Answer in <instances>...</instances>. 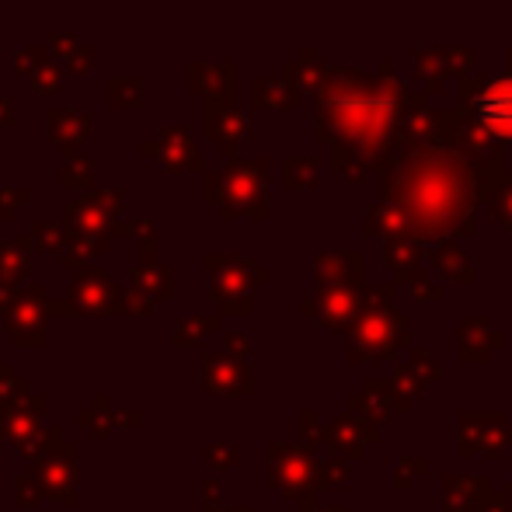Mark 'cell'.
<instances>
[{
    "instance_id": "277c9868",
    "label": "cell",
    "mask_w": 512,
    "mask_h": 512,
    "mask_svg": "<svg viewBox=\"0 0 512 512\" xmlns=\"http://www.w3.org/2000/svg\"><path fill=\"white\" fill-rule=\"evenodd\" d=\"M206 269H209V293L220 304V314L230 317H248L251 293H255V286H262L269 279V272L251 262V258H227V255H216V251L206 255Z\"/></svg>"
},
{
    "instance_id": "4316f807",
    "label": "cell",
    "mask_w": 512,
    "mask_h": 512,
    "mask_svg": "<svg viewBox=\"0 0 512 512\" xmlns=\"http://www.w3.org/2000/svg\"><path fill=\"white\" fill-rule=\"evenodd\" d=\"M363 230H366V234H373V237H387V241H398V237H411L408 216L401 213L398 206L384 203V199H380V203L373 206V209H366Z\"/></svg>"
},
{
    "instance_id": "ee69618b",
    "label": "cell",
    "mask_w": 512,
    "mask_h": 512,
    "mask_svg": "<svg viewBox=\"0 0 512 512\" xmlns=\"http://www.w3.org/2000/svg\"><path fill=\"white\" fill-rule=\"evenodd\" d=\"M492 213H495V220L499 223H506V227L512 230V175L506 178V182L499 185V192L492 196Z\"/></svg>"
},
{
    "instance_id": "ffe728a7",
    "label": "cell",
    "mask_w": 512,
    "mask_h": 512,
    "mask_svg": "<svg viewBox=\"0 0 512 512\" xmlns=\"http://www.w3.org/2000/svg\"><path fill=\"white\" fill-rule=\"evenodd\" d=\"M373 439H377V425L366 422V418L345 415L328 425V446L335 453H345V457H363L366 443H373Z\"/></svg>"
},
{
    "instance_id": "836d02e7",
    "label": "cell",
    "mask_w": 512,
    "mask_h": 512,
    "mask_svg": "<svg viewBox=\"0 0 512 512\" xmlns=\"http://www.w3.org/2000/svg\"><path fill=\"white\" fill-rule=\"evenodd\" d=\"M77 422L84 425L88 432H95L98 439H105L108 432L119 425V415L112 411V405H108L105 394H95V401H91V408H84L81 415H77Z\"/></svg>"
},
{
    "instance_id": "ba28073f",
    "label": "cell",
    "mask_w": 512,
    "mask_h": 512,
    "mask_svg": "<svg viewBox=\"0 0 512 512\" xmlns=\"http://www.w3.org/2000/svg\"><path fill=\"white\" fill-rule=\"evenodd\" d=\"M460 98H464V108L495 136L499 143L512 140V77H502V81H471L464 77L460 81Z\"/></svg>"
},
{
    "instance_id": "d6986e66",
    "label": "cell",
    "mask_w": 512,
    "mask_h": 512,
    "mask_svg": "<svg viewBox=\"0 0 512 512\" xmlns=\"http://www.w3.org/2000/svg\"><path fill=\"white\" fill-rule=\"evenodd\" d=\"M189 88L206 102H234V63H192Z\"/></svg>"
},
{
    "instance_id": "2e32d148",
    "label": "cell",
    "mask_w": 512,
    "mask_h": 512,
    "mask_svg": "<svg viewBox=\"0 0 512 512\" xmlns=\"http://www.w3.org/2000/svg\"><path fill=\"white\" fill-rule=\"evenodd\" d=\"M203 380L213 394H251V370L230 352H206Z\"/></svg>"
},
{
    "instance_id": "d4e9b609",
    "label": "cell",
    "mask_w": 512,
    "mask_h": 512,
    "mask_svg": "<svg viewBox=\"0 0 512 512\" xmlns=\"http://www.w3.org/2000/svg\"><path fill=\"white\" fill-rule=\"evenodd\" d=\"M439 377L436 363H432L429 356H425L422 349H411V359L405 366H398V373H394V387H398V394L411 405V398H415L418 391H422L425 384H432V380Z\"/></svg>"
},
{
    "instance_id": "7a4b0ae2",
    "label": "cell",
    "mask_w": 512,
    "mask_h": 512,
    "mask_svg": "<svg viewBox=\"0 0 512 512\" xmlns=\"http://www.w3.org/2000/svg\"><path fill=\"white\" fill-rule=\"evenodd\" d=\"M265 182H269V164L262 157L244 164L230 161L223 171H209L206 175V203L220 209L223 220H237V216L265 220L269 216Z\"/></svg>"
},
{
    "instance_id": "f1b7e54d",
    "label": "cell",
    "mask_w": 512,
    "mask_h": 512,
    "mask_svg": "<svg viewBox=\"0 0 512 512\" xmlns=\"http://www.w3.org/2000/svg\"><path fill=\"white\" fill-rule=\"evenodd\" d=\"M108 244H112V237H105V234H70L67 248L60 251L63 269H88L91 258L108 251Z\"/></svg>"
},
{
    "instance_id": "9c48e42d",
    "label": "cell",
    "mask_w": 512,
    "mask_h": 512,
    "mask_svg": "<svg viewBox=\"0 0 512 512\" xmlns=\"http://www.w3.org/2000/svg\"><path fill=\"white\" fill-rule=\"evenodd\" d=\"M49 293L42 283H32L18 293V300L11 304L0 321H4L7 335L14 338V345L21 349H42L46 345V317H49Z\"/></svg>"
},
{
    "instance_id": "7bdbcfd3",
    "label": "cell",
    "mask_w": 512,
    "mask_h": 512,
    "mask_svg": "<svg viewBox=\"0 0 512 512\" xmlns=\"http://www.w3.org/2000/svg\"><path fill=\"white\" fill-rule=\"evenodd\" d=\"M32 203V192L28 189H0V220H14L21 206Z\"/></svg>"
},
{
    "instance_id": "9a60e30c",
    "label": "cell",
    "mask_w": 512,
    "mask_h": 512,
    "mask_svg": "<svg viewBox=\"0 0 512 512\" xmlns=\"http://www.w3.org/2000/svg\"><path fill=\"white\" fill-rule=\"evenodd\" d=\"M42 415H46V398L32 394V398L18 401L14 408L0 411V443H11L14 450L28 446L42 432Z\"/></svg>"
},
{
    "instance_id": "f546056e",
    "label": "cell",
    "mask_w": 512,
    "mask_h": 512,
    "mask_svg": "<svg viewBox=\"0 0 512 512\" xmlns=\"http://www.w3.org/2000/svg\"><path fill=\"white\" fill-rule=\"evenodd\" d=\"M220 331V314L213 317H182L175 321V331H171V342L175 349H192V345H203L209 335Z\"/></svg>"
},
{
    "instance_id": "7c38bea8",
    "label": "cell",
    "mask_w": 512,
    "mask_h": 512,
    "mask_svg": "<svg viewBox=\"0 0 512 512\" xmlns=\"http://www.w3.org/2000/svg\"><path fill=\"white\" fill-rule=\"evenodd\" d=\"M140 154L157 157L161 171H171V175H182V171H203V150H199V143L192 140L185 126H171V129H164L157 140H143Z\"/></svg>"
},
{
    "instance_id": "ab89813d",
    "label": "cell",
    "mask_w": 512,
    "mask_h": 512,
    "mask_svg": "<svg viewBox=\"0 0 512 512\" xmlns=\"http://www.w3.org/2000/svg\"><path fill=\"white\" fill-rule=\"evenodd\" d=\"M14 499H18L21 509H32V506H39V502L46 499V492H42V485L35 481L32 471L14 478Z\"/></svg>"
},
{
    "instance_id": "d590c367",
    "label": "cell",
    "mask_w": 512,
    "mask_h": 512,
    "mask_svg": "<svg viewBox=\"0 0 512 512\" xmlns=\"http://www.w3.org/2000/svg\"><path fill=\"white\" fill-rule=\"evenodd\" d=\"M143 81L140 77H115L108 81V105L112 108H140Z\"/></svg>"
},
{
    "instance_id": "7dc6e473",
    "label": "cell",
    "mask_w": 512,
    "mask_h": 512,
    "mask_svg": "<svg viewBox=\"0 0 512 512\" xmlns=\"http://www.w3.org/2000/svg\"><path fill=\"white\" fill-rule=\"evenodd\" d=\"M129 230H133V234L140 237L143 258H157V234H154V223L136 220V223H129Z\"/></svg>"
},
{
    "instance_id": "ac0fdd59",
    "label": "cell",
    "mask_w": 512,
    "mask_h": 512,
    "mask_svg": "<svg viewBox=\"0 0 512 512\" xmlns=\"http://www.w3.org/2000/svg\"><path fill=\"white\" fill-rule=\"evenodd\" d=\"M46 129L53 136V143H60L63 154L74 157L77 143H84L95 129V115L91 112H74V108H49L46 112Z\"/></svg>"
},
{
    "instance_id": "bcb514c9",
    "label": "cell",
    "mask_w": 512,
    "mask_h": 512,
    "mask_svg": "<svg viewBox=\"0 0 512 512\" xmlns=\"http://www.w3.org/2000/svg\"><path fill=\"white\" fill-rule=\"evenodd\" d=\"M345 474H349L345 460H342V457H331L328 464H321V488H338V485H345Z\"/></svg>"
},
{
    "instance_id": "4dcf8cb0",
    "label": "cell",
    "mask_w": 512,
    "mask_h": 512,
    "mask_svg": "<svg viewBox=\"0 0 512 512\" xmlns=\"http://www.w3.org/2000/svg\"><path fill=\"white\" fill-rule=\"evenodd\" d=\"M70 227L67 220H35L28 227V244L32 251H63L67 248Z\"/></svg>"
},
{
    "instance_id": "603a6c76",
    "label": "cell",
    "mask_w": 512,
    "mask_h": 512,
    "mask_svg": "<svg viewBox=\"0 0 512 512\" xmlns=\"http://www.w3.org/2000/svg\"><path fill=\"white\" fill-rule=\"evenodd\" d=\"M28 269H32V244H28V237L0 241V286L21 290Z\"/></svg>"
},
{
    "instance_id": "7402d4cb",
    "label": "cell",
    "mask_w": 512,
    "mask_h": 512,
    "mask_svg": "<svg viewBox=\"0 0 512 512\" xmlns=\"http://www.w3.org/2000/svg\"><path fill=\"white\" fill-rule=\"evenodd\" d=\"M129 286L140 293H147L150 300H164L168 304L175 297V279H171V269H164L157 258H140L136 269H129Z\"/></svg>"
},
{
    "instance_id": "c3c4849f",
    "label": "cell",
    "mask_w": 512,
    "mask_h": 512,
    "mask_svg": "<svg viewBox=\"0 0 512 512\" xmlns=\"http://www.w3.org/2000/svg\"><path fill=\"white\" fill-rule=\"evenodd\" d=\"M91 67H95V49L91 46H81L77 49V56H70L67 63H63V70H67V74H91Z\"/></svg>"
},
{
    "instance_id": "11a10c76",
    "label": "cell",
    "mask_w": 512,
    "mask_h": 512,
    "mask_svg": "<svg viewBox=\"0 0 512 512\" xmlns=\"http://www.w3.org/2000/svg\"><path fill=\"white\" fill-rule=\"evenodd\" d=\"M506 63H509V77H512V49H509V53H506Z\"/></svg>"
},
{
    "instance_id": "816d5d0a",
    "label": "cell",
    "mask_w": 512,
    "mask_h": 512,
    "mask_svg": "<svg viewBox=\"0 0 512 512\" xmlns=\"http://www.w3.org/2000/svg\"><path fill=\"white\" fill-rule=\"evenodd\" d=\"M4 126H14V105H11V95L0 91V129Z\"/></svg>"
},
{
    "instance_id": "30bf717a",
    "label": "cell",
    "mask_w": 512,
    "mask_h": 512,
    "mask_svg": "<svg viewBox=\"0 0 512 512\" xmlns=\"http://www.w3.org/2000/svg\"><path fill=\"white\" fill-rule=\"evenodd\" d=\"M67 227L70 234H105V237L133 234L129 223H122V196L115 189L88 192V196L77 199L67 209Z\"/></svg>"
},
{
    "instance_id": "f6af8a7d",
    "label": "cell",
    "mask_w": 512,
    "mask_h": 512,
    "mask_svg": "<svg viewBox=\"0 0 512 512\" xmlns=\"http://www.w3.org/2000/svg\"><path fill=\"white\" fill-rule=\"evenodd\" d=\"M122 310L133 314V317H147V314H154V300H150L147 293H140V290L129 286V290L122 293Z\"/></svg>"
},
{
    "instance_id": "5bb4252c",
    "label": "cell",
    "mask_w": 512,
    "mask_h": 512,
    "mask_svg": "<svg viewBox=\"0 0 512 512\" xmlns=\"http://www.w3.org/2000/svg\"><path fill=\"white\" fill-rule=\"evenodd\" d=\"M206 140L223 150L227 161H234L237 143L251 140V115L241 112L234 102H209L206 105Z\"/></svg>"
},
{
    "instance_id": "3957f363",
    "label": "cell",
    "mask_w": 512,
    "mask_h": 512,
    "mask_svg": "<svg viewBox=\"0 0 512 512\" xmlns=\"http://www.w3.org/2000/svg\"><path fill=\"white\" fill-rule=\"evenodd\" d=\"M411 342L408 321L394 314V307H363L352 324L349 359L352 363H380V359L398 356Z\"/></svg>"
},
{
    "instance_id": "681fc988",
    "label": "cell",
    "mask_w": 512,
    "mask_h": 512,
    "mask_svg": "<svg viewBox=\"0 0 512 512\" xmlns=\"http://www.w3.org/2000/svg\"><path fill=\"white\" fill-rule=\"evenodd\" d=\"M425 471H429V464H425V460H401L398 474H394V485L411 488V478H415V474H425Z\"/></svg>"
},
{
    "instance_id": "8d00e7d4",
    "label": "cell",
    "mask_w": 512,
    "mask_h": 512,
    "mask_svg": "<svg viewBox=\"0 0 512 512\" xmlns=\"http://www.w3.org/2000/svg\"><path fill=\"white\" fill-rule=\"evenodd\" d=\"M415 70H418V77H429V91H439L443 88V77H450V70H446V60H443V49H418V56H415Z\"/></svg>"
},
{
    "instance_id": "f35d334b",
    "label": "cell",
    "mask_w": 512,
    "mask_h": 512,
    "mask_svg": "<svg viewBox=\"0 0 512 512\" xmlns=\"http://www.w3.org/2000/svg\"><path fill=\"white\" fill-rule=\"evenodd\" d=\"M398 279L405 286H411V293H415L418 300H432V304H439V300H443V290H439V283H432V279L425 276L422 269H411V272H405V276H398Z\"/></svg>"
},
{
    "instance_id": "b9f144b4",
    "label": "cell",
    "mask_w": 512,
    "mask_h": 512,
    "mask_svg": "<svg viewBox=\"0 0 512 512\" xmlns=\"http://www.w3.org/2000/svg\"><path fill=\"white\" fill-rule=\"evenodd\" d=\"M77 49H81L77 32H53L49 35V56H53V60L67 63L70 56H77Z\"/></svg>"
},
{
    "instance_id": "4fadbf2b",
    "label": "cell",
    "mask_w": 512,
    "mask_h": 512,
    "mask_svg": "<svg viewBox=\"0 0 512 512\" xmlns=\"http://www.w3.org/2000/svg\"><path fill=\"white\" fill-rule=\"evenodd\" d=\"M304 310L310 317H317L321 328L342 331L356 324L359 310H363V293H359V286H321L317 300L304 304Z\"/></svg>"
},
{
    "instance_id": "44dd1931",
    "label": "cell",
    "mask_w": 512,
    "mask_h": 512,
    "mask_svg": "<svg viewBox=\"0 0 512 512\" xmlns=\"http://www.w3.org/2000/svg\"><path fill=\"white\" fill-rule=\"evenodd\" d=\"M499 345H506V335L495 331L488 317H471L460 328V359L464 363H485L492 356V349H499Z\"/></svg>"
},
{
    "instance_id": "1f68e13d",
    "label": "cell",
    "mask_w": 512,
    "mask_h": 512,
    "mask_svg": "<svg viewBox=\"0 0 512 512\" xmlns=\"http://www.w3.org/2000/svg\"><path fill=\"white\" fill-rule=\"evenodd\" d=\"M422 244L415 241V237H398V241H387L384 248V262L387 269H394L398 276H405V272L418 269V262H422Z\"/></svg>"
},
{
    "instance_id": "db71d44e",
    "label": "cell",
    "mask_w": 512,
    "mask_h": 512,
    "mask_svg": "<svg viewBox=\"0 0 512 512\" xmlns=\"http://www.w3.org/2000/svg\"><path fill=\"white\" fill-rule=\"evenodd\" d=\"M304 512H345V509H338V506H328V509H317L314 502H310V506H304Z\"/></svg>"
},
{
    "instance_id": "8992f818",
    "label": "cell",
    "mask_w": 512,
    "mask_h": 512,
    "mask_svg": "<svg viewBox=\"0 0 512 512\" xmlns=\"http://www.w3.org/2000/svg\"><path fill=\"white\" fill-rule=\"evenodd\" d=\"M49 314H81V317H122V290L112 276L95 265L81 269V276L67 286V300H53Z\"/></svg>"
},
{
    "instance_id": "e0dca14e",
    "label": "cell",
    "mask_w": 512,
    "mask_h": 512,
    "mask_svg": "<svg viewBox=\"0 0 512 512\" xmlns=\"http://www.w3.org/2000/svg\"><path fill=\"white\" fill-rule=\"evenodd\" d=\"M14 67H18V74L28 77V84H32L35 95H56V91L63 88V67L49 56V49L42 46H28V49H18V56H14Z\"/></svg>"
},
{
    "instance_id": "d6a6232c",
    "label": "cell",
    "mask_w": 512,
    "mask_h": 512,
    "mask_svg": "<svg viewBox=\"0 0 512 512\" xmlns=\"http://www.w3.org/2000/svg\"><path fill=\"white\" fill-rule=\"evenodd\" d=\"M32 394H35V391H32V380L21 377L18 366L0 363V411L14 408L18 401L32 398Z\"/></svg>"
},
{
    "instance_id": "484cf974",
    "label": "cell",
    "mask_w": 512,
    "mask_h": 512,
    "mask_svg": "<svg viewBox=\"0 0 512 512\" xmlns=\"http://www.w3.org/2000/svg\"><path fill=\"white\" fill-rule=\"evenodd\" d=\"M255 108H300V88L290 77H258L251 84Z\"/></svg>"
},
{
    "instance_id": "cb8c5ba5",
    "label": "cell",
    "mask_w": 512,
    "mask_h": 512,
    "mask_svg": "<svg viewBox=\"0 0 512 512\" xmlns=\"http://www.w3.org/2000/svg\"><path fill=\"white\" fill-rule=\"evenodd\" d=\"M317 279L321 286H359L363 279V255H317Z\"/></svg>"
},
{
    "instance_id": "52a82bcc",
    "label": "cell",
    "mask_w": 512,
    "mask_h": 512,
    "mask_svg": "<svg viewBox=\"0 0 512 512\" xmlns=\"http://www.w3.org/2000/svg\"><path fill=\"white\" fill-rule=\"evenodd\" d=\"M32 474L46 492V499L77 506V499H81V450L74 443L56 439L39 460H32Z\"/></svg>"
},
{
    "instance_id": "74e56055",
    "label": "cell",
    "mask_w": 512,
    "mask_h": 512,
    "mask_svg": "<svg viewBox=\"0 0 512 512\" xmlns=\"http://www.w3.org/2000/svg\"><path fill=\"white\" fill-rule=\"evenodd\" d=\"M283 182H286V189H297V192L310 189V185L317 182V164L310 161V157H290V161L283 164Z\"/></svg>"
},
{
    "instance_id": "83f0119b",
    "label": "cell",
    "mask_w": 512,
    "mask_h": 512,
    "mask_svg": "<svg viewBox=\"0 0 512 512\" xmlns=\"http://www.w3.org/2000/svg\"><path fill=\"white\" fill-rule=\"evenodd\" d=\"M432 265H436V272H443L446 279H453V283H464V286L474 283V262L460 244H453V241L439 244V248L432 251Z\"/></svg>"
},
{
    "instance_id": "f907efd6",
    "label": "cell",
    "mask_w": 512,
    "mask_h": 512,
    "mask_svg": "<svg viewBox=\"0 0 512 512\" xmlns=\"http://www.w3.org/2000/svg\"><path fill=\"white\" fill-rule=\"evenodd\" d=\"M223 342H227V352H230V356L248 359V352H251V338H248V335H227Z\"/></svg>"
},
{
    "instance_id": "e575fe53",
    "label": "cell",
    "mask_w": 512,
    "mask_h": 512,
    "mask_svg": "<svg viewBox=\"0 0 512 512\" xmlns=\"http://www.w3.org/2000/svg\"><path fill=\"white\" fill-rule=\"evenodd\" d=\"M60 185L70 192H84V196H88V189L95 185V161H88V157H67L60 171Z\"/></svg>"
},
{
    "instance_id": "6da1fadb",
    "label": "cell",
    "mask_w": 512,
    "mask_h": 512,
    "mask_svg": "<svg viewBox=\"0 0 512 512\" xmlns=\"http://www.w3.org/2000/svg\"><path fill=\"white\" fill-rule=\"evenodd\" d=\"M474 196H481L478 178L450 147L405 143L384 168V203L408 216L418 244L474 234Z\"/></svg>"
},
{
    "instance_id": "60d3db41",
    "label": "cell",
    "mask_w": 512,
    "mask_h": 512,
    "mask_svg": "<svg viewBox=\"0 0 512 512\" xmlns=\"http://www.w3.org/2000/svg\"><path fill=\"white\" fill-rule=\"evenodd\" d=\"M206 464H209V471L220 478V474H227L230 467L237 464V446H230V443H213L206 450Z\"/></svg>"
},
{
    "instance_id": "8fae6325",
    "label": "cell",
    "mask_w": 512,
    "mask_h": 512,
    "mask_svg": "<svg viewBox=\"0 0 512 512\" xmlns=\"http://www.w3.org/2000/svg\"><path fill=\"white\" fill-rule=\"evenodd\" d=\"M512 439L506 415L502 411H464L460 415V432H457V446L460 457H502L506 443Z\"/></svg>"
},
{
    "instance_id": "5b68a950",
    "label": "cell",
    "mask_w": 512,
    "mask_h": 512,
    "mask_svg": "<svg viewBox=\"0 0 512 512\" xmlns=\"http://www.w3.org/2000/svg\"><path fill=\"white\" fill-rule=\"evenodd\" d=\"M269 485L290 502L310 506L314 492L321 488V464L314 460L310 446L269 443Z\"/></svg>"
},
{
    "instance_id": "f5cc1de1",
    "label": "cell",
    "mask_w": 512,
    "mask_h": 512,
    "mask_svg": "<svg viewBox=\"0 0 512 512\" xmlns=\"http://www.w3.org/2000/svg\"><path fill=\"white\" fill-rule=\"evenodd\" d=\"M18 293L21 290H7V286H0V317H4L7 310H11V304L18 300Z\"/></svg>"
}]
</instances>
